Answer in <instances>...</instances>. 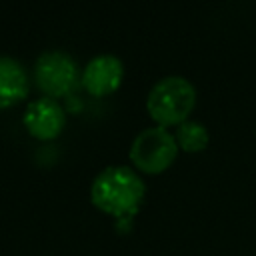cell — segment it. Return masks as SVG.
Here are the masks:
<instances>
[{
  "label": "cell",
  "mask_w": 256,
  "mask_h": 256,
  "mask_svg": "<svg viewBox=\"0 0 256 256\" xmlns=\"http://www.w3.org/2000/svg\"><path fill=\"white\" fill-rule=\"evenodd\" d=\"M146 200L142 176L126 164H112L100 170L90 184V202L118 222H130Z\"/></svg>",
  "instance_id": "1"
},
{
  "label": "cell",
  "mask_w": 256,
  "mask_h": 256,
  "mask_svg": "<svg viewBox=\"0 0 256 256\" xmlns=\"http://www.w3.org/2000/svg\"><path fill=\"white\" fill-rule=\"evenodd\" d=\"M196 106L194 84L178 74L164 76L154 82L146 96V110L156 126H180L188 120Z\"/></svg>",
  "instance_id": "2"
},
{
  "label": "cell",
  "mask_w": 256,
  "mask_h": 256,
  "mask_svg": "<svg viewBox=\"0 0 256 256\" xmlns=\"http://www.w3.org/2000/svg\"><path fill=\"white\" fill-rule=\"evenodd\" d=\"M174 134L164 126H148L136 134L130 144L128 158L132 166L144 174H160L172 166L178 156Z\"/></svg>",
  "instance_id": "3"
},
{
  "label": "cell",
  "mask_w": 256,
  "mask_h": 256,
  "mask_svg": "<svg viewBox=\"0 0 256 256\" xmlns=\"http://www.w3.org/2000/svg\"><path fill=\"white\" fill-rule=\"evenodd\" d=\"M82 70L72 54L60 48L44 50L34 62V82L48 98L68 96L80 84Z\"/></svg>",
  "instance_id": "4"
},
{
  "label": "cell",
  "mask_w": 256,
  "mask_h": 256,
  "mask_svg": "<svg viewBox=\"0 0 256 256\" xmlns=\"http://www.w3.org/2000/svg\"><path fill=\"white\" fill-rule=\"evenodd\" d=\"M124 80V64L116 54H96L82 68L80 84L82 88L96 98L114 94Z\"/></svg>",
  "instance_id": "5"
},
{
  "label": "cell",
  "mask_w": 256,
  "mask_h": 256,
  "mask_svg": "<svg viewBox=\"0 0 256 256\" xmlns=\"http://www.w3.org/2000/svg\"><path fill=\"white\" fill-rule=\"evenodd\" d=\"M22 122L28 134L36 140H54L62 134L66 126V112L58 100L40 96L28 102Z\"/></svg>",
  "instance_id": "6"
},
{
  "label": "cell",
  "mask_w": 256,
  "mask_h": 256,
  "mask_svg": "<svg viewBox=\"0 0 256 256\" xmlns=\"http://www.w3.org/2000/svg\"><path fill=\"white\" fill-rule=\"evenodd\" d=\"M30 80L24 64L8 54H0V110L12 108L28 96Z\"/></svg>",
  "instance_id": "7"
},
{
  "label": "cell",
  "mask_w": 256,
  "mask_h": 256,
  "mask_svg": "<svg viewBox=\"0 0 256 256\" xmlns=\"http://www.w3.org/2000/svg\"><path fill=\"white\" fill-rule=\"evenodd\" d=\"M174 138H176L178 148L184 152H200L210 142L208 128L198 120H186L180 126H176Z\"/></svg>",
  "instance_id": "8"
}]
</instances>
